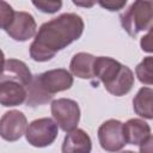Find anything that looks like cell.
Returning <instances> with one entry per match:
<instances>
[{
	"mask_svg": "<svg viewBox=\"0 0 153 153\" xmlns=\"http://www.w3.org/2000/svg\"><path fill=\"white\" fill-rule=\"evenodd\" d=\"M84 22L75 13H63L44 23L30 45V56L38 62H44L55 54L80 38Z\"/></svg>",
	"mask_w": 153,
	"mask_h": 153,
	"instance_id": "cell-1",
	"label": "cell"
},
{
	"mask_svg": "<svg viewBox=\"0 0 153 153\" xmlns=\"http://www.w3.org/2000/svg\"><path fill=\"white\" fill-rule=\"evenodd\" d=\"M121 25L131 37L153 26V0H135L120 16Z\"/></svg>",
	"mask_w": 153,
	"mask_h": 153,
	"instance_id": "cell-2",
	"label": "cell"
},
{
	"mask_svg": "<svg viewBox=\"0 0 153 153\" xmlns=\"http://www.w3.org/2000/svg\"><path fill=\"white\" fill-rule=\"evenodd\" d=\"M51 115L63 131H72L79 123L80 109L76 102L60 98L51 103Z\"/></svg>",
	"mask_w": 153,
	"mask_h": 153,
	"instance_id": "cell-3",
	"label": "cell"
},
{
	"mask_svg": "<svg viewBox=\"0 0 153 153\" xmlns=\"http://www.w3.org/2000/svg\"><path fill=\"white\" fill-rule=\"evenodd\" d=\"M57 136V124L51 118H39L31 122L26 129V140L35 147L49 146Z\"/></svg>",
	"mask_w": 153,
	"mask_h": 153,
	"instance_id": "cell-4",
	"label": "cell"
},
{
	"mask_svg": "<svg viewBox=\"0 0 153 153\" xmlns=\"http://www.w3.org/2000/svg\"><path fill=\"white\" fill-rule=\"evenodd\" d=\"M98 139L102 148L105 151L116 152L122 149L127 145L123 123L117 120H109L104 122L98 129Z\"/></svg>",
	"mask_w": 153,
	"mask_h": 153,
	"instance_id": "cell-5",
	"label": "cell"
},
{
	"mask_svg": "<svg viewBox=\"0 0 153 153\" xmlns=\"http://www.w3.org/2000/svg\"><path fill=\"white\" fill-rule=\"evenodd\" d=\"M26 129V117L23 112L12 110L1 117L0 121V134L4 140L16 141L23 136Z\"/></svg>",
	"mask_w": 153,
	"mask_h": 153,
	"instance_id": "cell-6",
	"label": "cell"
},
{
	"mask_svg": "<svg viewBox=\"0 0 153 153\" xmlns=\"http://www.w3.org/2000/svg\"><path fill=\"white\" fill-rule=\"evenodd\" d=\"M5 31L16 41H26L36 33V22L30 13L16 12Z\"/></svg>",
	"mask_w": 153,
	"mask_h": 153,
	"instance_id": "cell-7",
	"label": "cell"
},
{
	"mask_svg": "<svg viewBox=\"0 0 153 153\" xmlns=\"http://www.w3.org/2000/svg\"><path fill=\"white\" fill-rule=\"evenodd\" d=\"M41 85L47 92L54 94L60 91L68 90L73 85V76L66 69H53L37 75Z\"/></svg>",
	"mask_w": 153,
	"mask_h": 153,
	"instance_id": "cell-8",
	"label": "cell"
},
{
	"mask_svg": "<svg viewBox=\"0 0 153 153\" xmlns=\"http://www.w3.org/2000/svg\"><path fill=\"white\" fill-rule=\"evenodd\" d=\"M32 78L33 76L31 75L30 69L23 61L16 59H8V60L2 59V73L0 81L12 80L27 87L32 81Z\"/></svg>",
	"mask_w": 153,
	"mask_h": 153,
	"instance_id": "cell-9",
	"label": "cell"
},
{
	"mask_svg": "<svg viewBox=\"0 0 153 153\" xmlns=\"http://www.w3.org/2000/svg\"><path fill=\"white\" fill-rule=\"evenodd\" d=\"M122 67L123 65L111 57H96L93 62V78L100 80L104 84V87H106L117 78Z\"/></svg>",
	"mask_w": 153,
	"mask_h": 153,
	"instance_id": "cell-10",
	"label": "cell"
},
{
	"mask_svg": "<svg viewBox=\"0 0 153 153\" xmlns=\"http://www.w3.org/2000/svg\"><path fill=\"white\" fill-rule=\"evenodd\" d=\"M25 98H27V90L24 85L12 80L0 81V103L4 106L19 105Z\"/></svg>",
	"mask_w": 153,
	"mask_h": 153,
	"instance_id": "cell-11",
	"label": "cell"
},
{
	"mask_svg": "<svg viewBox=\"0 0 153 153\" xmlns=\"http://www.w3.org/2000/svg\"><path fill=\"white\" fill-rule=\"evenodd\" d=\"M123 131L127 143L141 146L149 137L151 128L145 121L139 118H131L123 124Z\"/></svg>",
	"mask_w": 153,
	"mask_h": 153,
	"instance_id": "cell-12",
	"label": "cell"
},
{
	"mask_svg": "<svg viewBox=\"0 0 153 153\" xmlns=\"http://www.w3.org/2000/svg\"><path fill=\"white\" fill-rule=\"evenodd\" d=\"M90 151H91V139L84 130L73 129L72 131H68L62 146L63 153H69V152L87 153Z\"/></svg>",
	"mask_w": 153,
	"mask_h": 153,
	"instance_id": "cell-13",
	"label": "cell"
},
{
	"mask_svg": "<svg viewBox=\"0 0 153 153\" xmlns=\"http://www.w3.org/2000/svg\"><path fill=\"white\" fill-rule=\"evenodd\" d=\"M94 56L87 53H78L73 56L71 61V72L81 79H92L93 78V62Z\"/></svg>",
	"mask_w": 153,
	"mask_h": 153,
	"instance_id": "cell-14",
	"label": "cell"
},
{
	"mask_svg": "<svg viewBox=\"0 0 153 153\" xmlns=\"http://www.w3.org/2000/svg\"><path fill=\"white\" fill-rule=\"evenodd\" d=\"M133 108L139 116L153 120V90L148 87L140 88L133 99Z\"/></svg>",
	"mask_w": 153,
	"mask_h": 153,
	"instance_id": "cell-15",
	"label": "cell"
},
{
	"mask_svg": "<svg viewBox=\"0 0 153 153\" xmlns=\"http://www.w3.org/2000/svg\"><path fill=\"white\" fill-rule=\"evenodd\" d=\"M133 85H134V74L129 67L123 66L117 78L105 88L109 93L121 97V96L127 94L131 90Z\"/></svg>",
	"mask_w": 153,
	"mask_h": 153,
	"instance_id": "cell-16",
	"label": "cell"
},
{
	"mask_svg": "<svg viewBox=\"0 0 153 153\" xmlns=\"http://www.w3.org/2000/svg\"><path fill=\"white\" fill-rule=\"evenodd\" d=\"M53 98V94L47 92L44 87L41 85L37 75L32 78V81L27 86V99H26V105L35 108L38 105L47 104L50 99Z\"/></svg>",
	"mask_w": 153,
	"mask_h": 153,
	"instance_id": "cell-17",
	"label": "cell"
},
{
	"mask_svg": "<svg viewBox=\"0 0 153 153\" xmlns=\"http://www.w3.org/2000/svg\"><path fill=\"white\" fill-rule=\"evenodd\" d=\"M135 73L143 85H153V56L145 57L136 66Z\"/></svg>",
	"mask_w": 153,
	"mask_h": 153,
	"instance_id": "cell-18",
	"label": "cell"
},
{
	"mask_svg": "<svg viewBox=\"0 0 153 153\" xmlns=\"http://www.w3.org/2000/svg\"><path fill=\"white\" fill-rule=\"evenodd\" d=\"M35 7L44 13H55L62 7V0H31Z\"/></svg>",
	"mask_w": 153,
	"mask_h": 153,
	"instance_id": "cell-19",
	"label": "cell"
},
{
	"mask_svg": "<svg viewBox=\"0 0 153 153\" xmlns=\"http://www.w3.org/2000/svg\"><path fill=\"white\" fill-rule=\"evenodd\" d=\"M14 11H13V8L10 6V5H7L4 0H1V8H0V22H1V27L5 30L8 25H10V23L12 22V19H13V17H14Z\"/></svg>",
	"mask_w": 153,
	"mask_h": 153,
	"instance_id": "cell-20",
	"label": "cell"
},
{
	"mask_svg": "<svg viewBox=\"0 0 153 153\" xmlns=\"http://www.w3.org/2000/svg\"><path fill=\"white\" fill-rule=\"evenodd\" d=\"M99 5L109 11H118L124 7L127 0H98Z\"/></svg>",
	"mask_w": 153,
	"mask_h": 153,
	"instance_id": "cell-21",
	"label": "cell"
},
{
	"mask_svg": "<svg viewBox=\"0 0 153 153\" xmlns=\"http://www.w3.org/2000/svg\"><path fill=\"white\" fill-rule=\"evenodd\" d=\"M140 45H141V49L143 51H146V53H153V26L141 38Z\"/></svg>",
	"mask_w": 153,
	"mask_h": 153,
	"instance_id": "cell-22",
	"label": "cell"
},
{
	"mask_svg": "<svg viewBox=\"0 0 153 153\" xmlns=\"http://www.w3.org/2000/svg\"><path fill=\"white\" fill-rule=\"evenodd\" d=\"M140 152L142 153H147V152H153V136H149L145 143L141 145L140 147Z\"/></svg>",
	"mask_w": 153,
	"mask_h": 153,
	"instance_id": "cell-23",
	"label": "cell"
},
{
	"mask_svg": "<svg viewBox=\"0 0 153 153\" xmlns=\"http://www.w3.org/2000/svg\"><path fill=\"white\" fill-rule=\"evenodd\" d=\"M72 1H73V4H74L75 6L90 8V7H92V6L96 4V1H98V0H72Z\"/></svg>",
	"mask_w": 153,
	"mask_h": 153,
	"instance_id": "cell-24",
	"label": "cell"
}]
</instances>
